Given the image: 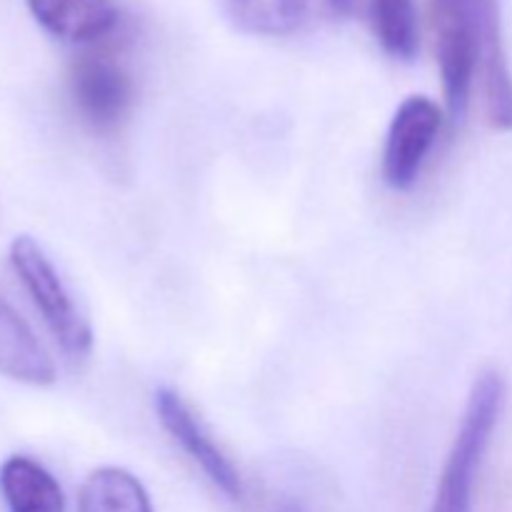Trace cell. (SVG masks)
<instances>
[{
  "instance_id": "7a4b0ae2",
  "label": "cell",
  "mask_w": 512,
  "mask_h": 512,
  "mask_svg": "<svg viewBox=\"0 0 512 512\" xmlns=\"http://www.w3.org/2000/svg\"><path fill=\"white\" fill-rule=\"evenodd\" d=\"M488 0H425L435 58L443 80L445 108L455 125L463 123L480 70Z\"/></svg>"
},
{
  "instance_id": "5bb4252c",
  "label": "cell",
  "mask_w": 512,
  "mask_h": 512,
  "mask_svg": "<svg viewBox=\"0 0 512 512\" xmlns=\"http://www.w3.org/2000/svg\"><path fill=\"white\" fill-rule=\"evenodd\" d=\"M278 512H305V510L300 508L298 503H283V505H280Z\"/></svg>"
},
{
  "instance_id": "30bf717a",
  "label": "cell",
  "mask_w": 512,
  "mask_h": 512,
  "mask_svg": "<svg viewBox=\"0 0 512 512\" xmlns=\"http://www.w3.org/2000/svg\"><path fill=\"white\" fill-rule=\"evenodd\" d=\"M485 90V115L488 123L500 133L512 130V73L508 50L503 38V18H500V0H488L485 8V35L483 55H480Z\"/></svg>"
},
{
  "instance_id": "ba28073f",
  "label": "cell",
  "mask_w": 512,
  "mask_h": 512,
  "mask_svg": "<svg viewBox=\"0 0 512 512\" xmlns=\"http://www.w3.org/2000/svg\"><path fill=\"white\" fill-rule=\"evenodd\" d=\"M0 375L15 383L48 388L58 378L53 358L28 320L0 295Z\"/></svg>"
},
{
  "instance_id": "5b68a950",
  "label": "cell",
  "mask_w": 512,
  "mask_h": 512,
  "mask_svg": "<svg viewBox=\"0 0 512 512\" xmlns=\"http://www.w3.org/2000/svg\"><path fill=\"white\" fill-rule=\"evenodd\" d=\"M440 128L443 110L425 95H410L398 105L383 150V178L390 188H413Z\"/></svg>"
},
{
  "instance_id": "6da1fadb",
  "label": "cell",
  "mask_w": 512,
  "mask_h": 512,
  "mask_svg": "<svg viewBox=\"0 0 512 512\" xmlns=\"http://www.w3.org/2000/svg\"><path fill=\"white\" fill-rule=\"evenodd\" d=\"M503 405L505 383L500 373L488 370V373L478 375L428 512H473L475 485H478L485 453L493 443Z\"/></svg>"
},
{
  "instance_id": "4fadbf2b",
  "label": "cell",
  "mask_w": 512,
  "mask_h": 512,
  "mask_svg": "<svg viewBox=\"0 0 512 512\" xmlns=\"http://www.w3.org/2000/svg\"><path fill=\"white\" fill-rule=\"evenodd\" d=\"M78 512H153V505L133 473L103 465L80 485Z\"/></svg>"
},
{
  "instance_id": "9c48e42d",
  "label": "cell",
  "mask_w": 512,
  "mask_h": 512,
  "mask_svg": "<svg viewBox=\"0 0 512 512\" xmlns=\"http://www.w3.org/2000/svg\"><path fill=\"white\" fill-rule=\"evenodd\" d=\"M25 5L45 33L65 43H95L118 25L113 0H25Z\"/></svg>"
},
{
  "instance_id": "277c9868",
  "label": "cell",
  "mask_w": 512,
  "mask_h": 512,
  "mask_svg": "<svg viewBox=\"0 0 512 512\" xmlns=\"http://www.w3.org/2000/svg\"><path fill=\"white\" fill-rule=\"evenodd\" d=\"M68 88L75 110L95 133H115L135 103L133 75L108 50L80 53L70 65Z\"/></svg>"
},
{
  "instance_id": "8fae6325",
  "label": "cell",
  "mask_w": 512,
  "mask_h": 512,
  "mask_svg": "<svg viewBox=\"0 0 512 512\" xmlns=\"http://www.w3.org/2000/svg\"><path fill=\"white\" fill-rule=\"evenodd\" d=\"M0 498L8 512H65L60 483L30 455H10L3 460Z\"/></svg>"
},
{
  "instance_id": "8992f818",
  "label": "cell",
  "mask_w": 512,
  "mask_h": 512,
  "mask_svg": "<svg viewBox=\"0 0 512 512\" xmlns=\"http://www.w3.org/2000/svg\"><path fill=\"white\" fill-rule=\"evenodd\" d=\"M155 410H158L160 423L168 430L170 438L203 470L205 478L228 500L243 498V478H240L238 468L220 450V445L208 433L203 420L193 413V408L175 390L160 388L155 393Z\"/></svg>"
},
{
  "instance_id": "3957f363",
  "label": "cell",
  "mask_w": 512,
  "mask_h": 512,
  "mask_svg": "<svg viewBox=\"0 0 512 512\" xmlns=\"http://www.w3.org/2000/svg\"><path fill=\"white\" fill-rule=\"evenodd\" d=\"M8 260L60 350L70 360L88 358L93 350V330L38 240L30 235H15Z\"/></svg>"
},
{
  "instance_id": "52a82bcc",
  "label": "cell",
  "mask_w": 512,
  "mask_h": 512,
  "mask_svg": "<svg viewBox=\"0 0 512 512\" xmlns=\"http://www.w3.org/2000/svg\"><path fill=\"white\" fill-rule=\"evenodd\" d=\"M353 10L350 0H230V15L245 33L283 38L300 33L320 18Z\"/></svg>"
},
{
  "instance_id": "7c38bea8",
  "label": "cell",
  "mask_w": 512,
  "mask_h": 512,
  "mask_svg": "<svg viewBox=\"0 0 512 512\" xmlns=\"http://www.w3.org/2000/svg\"><path fill=\"white\" fill-rule=\"evenodd\" d=\"M363 15L380 48L398 60H413L420 45L415 0H350Z\"/></svg>"
}]
</instances>
